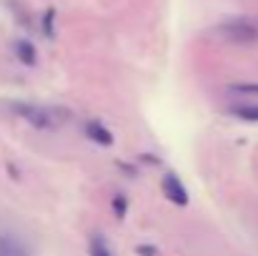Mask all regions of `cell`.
Here are the masks:
<instances>
[{"instance_id":"9c48e42d","label":"cell","mask_w":258,"mask_h":256,"mask_svg":"<svg viewBox=\"0 0 258 256\" xmlns=\"http://www.w3.org/2000/svg\"><path fill=\"white\" fill-rule=\"evenodd\" d=\"M43 33L48 38H55V8H48L43 13Z\"/></svg>"},{"instance_id":"52a82bcc","label":"cell","mask_w":258,"mask_h":256,"mask_svg":"<svg viewBox=\"0 0 258 256\" xmlns=\"http://www.w3.org/2000/svg\"><path fill=\"white\" fill-rule=\"evenodd\" d=\"M0 256H30V254H28V249L20 241H15L13 236L0 234Z\"/></svg>"},{"instance_id":"8992f818","label":"cell","mask_w":258,"mask_h":256,"mask_svg":"<svg viewBox=\"0 0 258 256\" xmlns=\"http://www.w3.org/2000/svg\"><path fill=\"white\" fill-rule=\"evenodd\" d=\"M13 48H15V56H18L20 63H25V66H35L38 63V50H35V45L30 40L20 38V40H15Z\"/></svg>"},{"instance_id":"6da1fadb","label":"cell","mask_w":258,"mask_h":256,"mask_svg":"<svg viewBox=\"0 0 258 256\" xmlns=\"http://www.w3.org/2000/svg\"><path fill=\"white\" fill-rule=\"evenodd\" d=\"M216 33L233 45H253L258 43V20L248 15H236L216 25Z\"/></svg>"},{"instance_id":"277c9868","label":"cell","mask_w":258,"mask_h":256,"mask_svg":"<svg viewBox=\"0 0 258 256\" xmlns=\"http://www.w3.org/2000/svg\"><path fill=\"white\" fill-rule=\"evenodd\" d=\"M86 136L90 138V141H95L98 146H110V143H113L110 131H108L100 121H88L86 123Z\"/></svg>"},{"instance_id":"8fae6325","label":"cell","mask_w":258,"mask_h":256,"mask_svg":"<svg viewBox=\"0 0 258 256\" xmlns=\"http://www.w3.org/2000/svg\"><path fill=\"white\" fill-rule=\"evenodd\" d=\"M231 90H236V93H258V83H233Z\"/></svg>"},{"instance_id":"ba28073f","label":"cell","mask_w":258,"mask_h":256,"mask_svg":"<svg viewBox=\"0 0 258 256\" xmlns=\"http://www.w3.org/2000/svg\"><path fill=\"white\" fill-rule=\"evenodd\" d=\"M88 251H90V256H115V254H113V249H110V244H108V241H105L100 234L90 236Z\"/></svg>"},{"instance_id":"3957f363","label":"cell","mask_w":258,"mask_h":256,"mask_svg":"<svg viewBox=\"0 0 258 256\" xmlns=\"http://www.w3.org/2000/svg\"><path fill=\"white\" fill-rule=\"evenodd\" d=\"M161 186H163V193H166V198L175 203V206H185L188 203V191H185V186L180 183V178L168 171L166 176H163V181H161Z\"/></svg>"},{"instance_id":"7c38bea8","label":"cell","mask_w":258,"mask_h":256,"mask_svg":"<svg viewBox=\"0 0 258 256\" xmlns=\"http://www.w3.org/2000/svg\"><path fill=\"white\" fill-rule=\"evenodd\" d=\"M138 254L141 256H156V249H153V246H138Z\"/></svg>"},{"instance_id":"7a4b0ae2","label":"cell","mask_w":258,"mask_h":256,"mask_svg":"<svg viewBox=\"0 0 258 256\" xmlns=\"http://www.w3.org/2000/svg\"><path fill=\"white\" fill-rule=\"evenodd\" d=\"M8 106L15 111V116H20L38 131H53L58 126V116H53L50 108H43L35 103H8Z\"/></svg>"},{"instance_id":"5b68a950","label":"cell","mask_w":258,"mask_h":256,"mask_svg":"<svg viewBox=\"0 0 258 256\" xmlns=\"http://www.w3.org/2000/svg\"><path fill=\"white\" fill-rule=\"evenodd\" d=\"M228 116H233L238 121L258 123V103H233V106H228Z\"/></svg>"},{"instance_id":"30bf717a","label":"cell","mask_w":258,"mask_h":256,"mask_svg":"<svg viewBox=\"0 0 258 256\" xmlns=\"http://www.w3.org/2000/svg\"><path fill=\"white\" fill-rule=\"evenodd\" d=\"M113 209H115V216L123 219L125 211H128V201H125V196H115V198H113Z\"/></svg>"}]
</instances>
